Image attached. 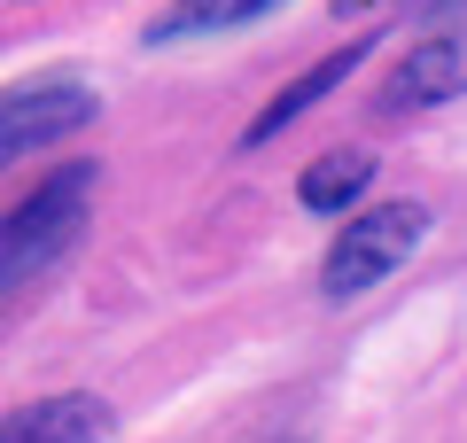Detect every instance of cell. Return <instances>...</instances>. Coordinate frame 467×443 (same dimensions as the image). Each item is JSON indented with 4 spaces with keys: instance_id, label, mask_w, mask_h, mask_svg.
<instances>
[{
    "instance_id": "obj_4",
    "label": "cell",
    "mask_w": 467,
    "mask_h": 443,
    "mask_svg": "<svg viewBox=\"0 0 467 443\" xmlns=\"http://www.w3.org/2000/svg\"><path fill=\"white\" fill-rule=\"evenodd\" d=\"M467 94V32H436V39H413L405 63L382 78L374 109L382 117H413V109H436V101Z\"/></svg>"
},
{
    "instance_id": "obj_7",
    "label": "cell",
    "mask_w": 467,
    "mask_h": 443,
    "mask_svg": "<svg viewBox=\"0 0 467 443\" xmlns=\"http://www.w3.org/2000/svg\"><path fill=\"white\" fill-rule=\"evenodd\" d=\"M288 0H171L149 16V47H180V39H218V32H242V24H265L281 16Z\"/></svg>"
},
{
    "instance_id": "obj_5",
    "label": "cell",
    "mask_w": 467,
    "mask_h": 443,
    "mask_svg": "<svg viewBox=\"0 0 467 443\" xmlns=\"http://www.w3.org/2000/svg\"><path fill=\"white\" fill-rule=\"evenodd\" d=\"M109 436H117V412L86 389L0 412V443H109Z\"/></svg>"
},
{
    "instance_id": "obj_6",
    "label": "cell",
    "mask_w": 467,
    "mask_h": 443,
    "mask_svg": "<svg viewBox=\"0 0 467 443\" xmlns=\"http://www.w3.org/2000/svg\"><path fill=\"white\" fill-rule=\"evenodd\" d=\"M367 55H374V39H343V47H335V55H319V63H312V70H304V78H288V86H281V94H273V101H265V109H257V117H250V132H242V140H250V148H265V140H273V132H288V125H296V117H304V109H312V101H327V94H335V86H343V78H350V70L367 63Z\"/></svg>"
},
{
    "instance_id": "obj_2",
    "label": "cell",
    "mask_w": 467,
    "mask_h": 443,
    "mask_svg": "<svg viewBox=\"0 0 467 443\" xmlns=\"http://www.w3.org/2000/svg\"><path fill=\"white\" fill-rule=\"evenodd\" d=\"M420 242H429V211H420V202H374V211L343 218V233H335L327 257H319V295H327V304H350V295L382 288Z\"/></svg>"
},
{
    "instance_id": "obj_1",
    "label": "cell",
    "mask_w": 467,
    "mask_h": 443,
    "mask_svg": "<svg viewBox=\"0 0 467 443\" xmlns=\"http://www.w3.org/2000/svg\"><path fill=\"white\" fill-rule=\"evenodd\" d=\"M94 187H101L94 164H63V171H47V180H39L32 195L16 202V211L0 218V295L32 288V280L47 273V264L63 257L70 242H78Z\"/></svg>"
},
{
    "instance_id": "obj_9",
    "label": "cell",
    "mask_w": 467,
    "mask_h": 443,
    "mask_svg": "<svg viewBox=\"0 0 467 443\" xmlns=\"http://www.w3.org/2000/svg\"><path fill=\"white\" fill-rule=\"evenodd\" d=\"M467 0H405V16H420V24H436V16H460Z\"/></svg>"
},
{
    "instance_id": "obj_8",
    "label": "cell",
    "mask_w": 467,
    "mask_h": 443,
    "mask_svg": "<svg viewBox=\"0 0 467 443\" xmlns=\"http://www.w3.org/2000/svg\"><path fill=\"white\" fill-rule=\"evenodd\" d=\"M367 187H374V156L343 148V156H319V164L296 180V202H304V211H319V218H343Z\"/></svg>"
},
{
    "instance_id": "obj_3",
    "label": "cell",
    "mask_w": 467,
    "mask_h": 443,
    "mask_svg": "<svg viewBox=\"0 0 467 443\" xmlns=\"http://www.w3.org/2000/svg\"><path fill=\"white\" fill-rule=\"evenodd\" d=\"M101 117V94L86 78H24L0 86V164H16L32 148H55Z\"/></svg>"
}]
</instances>
